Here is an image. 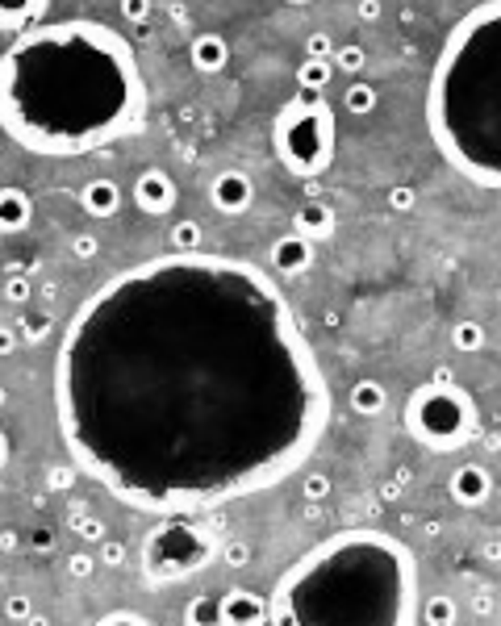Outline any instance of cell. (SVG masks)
<instances>
[{
  "label": "cell",
  "instance_id": "cell-38",
  "mask_svg": "<svg viewBox=\"0 0 501 626\" xmlns=\"http://www.w3.org/2000/svg\"><path fill=\"white\" fill-rule=\"evenodd\" d=\"M381 0H360V5H355V17H360V22H381Z\"/></svg>",
  "mask_w": 501,
  "mask_h": 626
},
{
  "label": "cell",
  "instance_id": "cell-35",
  "mask_svg": "<svg viewBox=\"0 0 501 626\" xmlns=\"http://www.w3.org/2000/svg\"><path fill=\"white\" fill-rule=\"evenodd\" d=\"M71 480H76V468H67V464L46 468V488H55V493H63V488H71Z\"/></svg>",
  "mask_w": 501,
  "mask_h": 626
},
{
  "label": "cell",
  "instance_id": "cell-5",
  "mask_svg": "<svg viewBox=\"0 0 501 626\" xmlns=\"http://www.w3.org/2000/svg\"><path fill=\"white\" fill-rule=\"evenodd\" d=\"M272 151L280 167L297 180H314L335 159V113L322 100V92H297L288 105L276 113Z\"/></svg>",
  "mask_w": 501,
  "mask_h": 626
},
{
  "label": "cell",
  "instance_id": "cell-3",
  "mask_svg": "<svg viewBox=\"0 0 501 626\" xmlns=\"http://www.w3.org/2000/svg\"><path fill=\"white\" fill-rule=\"evenodd\" d=\"M276 626L418 622L414 551L381 530H347L288 568L272 593Z\"/></svg>",
  "mask_w": 501,
  "mask_h": 626
},
{
  "label": "cell",
  "instance_id": "cell-20",
  "mask_svg": "<svg viewBox=\"0 0 501 626\" xmlns=\"http://www.w3.org/2000/svg\"><path fill=\"white\" fill-rule=\"evenodd\" d=\"M418 618H422L426 626H451L459 618V610H456V602L447 593H435L430 602H422V610H418Z\"/></svg>",
  "mask_w": 501,
  "mask_h": 626
},
{
  "label": "cell",
  "instance_id": "cell-43",
  "mask_svg": "<svg viewBox=\"0 0 501 626\" xmlns=\"http://www.w3.org/2000/svg\"><path fill=\"white\" fill-rule=\"evenodd\" d=\"M17 530H0V551H17Z\"/></svg>",
  "mask_w": 501,
  "mask_h": 626
},
{
  "label": "cell",
  "instance_id": "cell-19",
  "mask_svg": "<svg viewBox=\"0 0 501 626\" xmlns=\"http://www.w3.org/2000/svg\"><path fill=\"white\" fill-rule=\"evenodd\" d=\"M330 80H335V63L330 59H306V63L297 67V84L306 88V92H326Z\"/></svg>",
  "mask_w": 501,
  "mask_h": 626
},
{
  "label": "cell",
  "instance_id": "cell-18",
  "mask_svg": "<svg viewBox=\"0 0 501 626\" xmlns=\"http://www.w3.org/2000/svg\"><path fill=\"white\" fill-rule=\"evenodd\" d=\"M351 410L360 413V418H376V413L389 405V389H384L381 380H360L355 389H351Z\"/></svg>",
  "mask_w": 501,
  "mask_h": 626
},
{
  "label": "cell",
  "instance_id": "cell-22",
  "mask_svg": "<svg viewBox=\"0 0 501 626\" xmlns=\"http://www.w3.org/2000/svg\"><path fill=\"white\" fill-rule=\"evenodd\" d=\"M343 109H347V113H355V118H364V113H372V109H376V88L372 84H351L347 92H343Z\"/></svg>",
  "mask_w": 501,
  "mask_h": 626
},
{
  "label": "cell",
  "instance_id": "cell-15",
  "mask_svg": "<svg viewBox=\"0 0 501 626\" xmlns=\"http://www.w3.org/2000/svg\"><path fill=\"white\" fill-rule=\"evenodd\" d=\"M51 0H0V33H25L46 13Z\"/></svg>",
  "mask_w": 501,
  "mask_h": 626
},
{
  "label": "cell",
  "instance_id": "cell-32",
  "mask_svg": "<svg viewBox=\"0 0 501 626\" xmlns=\"http://www.w3.org/2000/svg\"><path fill=\"white\" fill-rule=\"evenodd\" d=\"M100 564H97V555H88V551H76V555H67V573L76 576V581H88V576L97 573Z\"/></svg>",
  "mask_w": 501,
  "mask_h": 626
},
{
  "label": "cell",
  "instance_id": "cell-40",
  "mask_svg": "<svg viewBox=\"0 0 501 626\" xmlns=\"http://www.w3.org/2000/svg\"><path fill=\"white\" fill-rule=\"evenodd\" d=\"M13 351H17V330L0 326V356H13Z\"/></svg>",
  "mask_w": 501,
  "mask_h": 626
},
{
  "label": "cell",
  "instance_id": "cell-17",
  "mask_svg": "<svg viewBox=\"0 0 501 626\" xmlns=\"http://www.w3.org/2000/svg\"><path fill=\"white\" fill-rule=\"evenodd\" d=\"M293 230H301L306 238H326L335 230V213L326 201H301V209L293 213Z\"/></svg>",
  "mask_w": 501,
  "mask_h": 626
},
{
  "label": "cell",
  "instance_id": "cell-2",
  "mask_svg": "<svg viewBox=\"0 0 501 626\" xmlns=\"http://www.w3.org/2000/svg\"><path fill=\"white\" fill-rule=\"evenodd\" d=\"M130 43L97 22L30 25L0 54V130L33 155H88L147 126Z\"/></svg>",
  "mask_w": 501,
  "mask_h": 626
},
{
  "label": "cell",
  "instance_id": "cell-47",
  "mask_svg": "<svg viewBox=\"0 0 501 626\" xmlns=\"http://www.w3.org/2000/svg\"><path fill=\"white\" fill-rule=\"evenodd\" d=\"M497 305H501V292H497Z\"/></svg>",
  "mask_w": 501,
  "mask_h": 626
},
{
  "label": "cell",
  "instance_id": "cell-9",
  "mask_svg": "<svg viewBox=\"0 0 501 626\" xmlns=\"http://www.w3.org/2000/svg\"><path fill=\"white\" fill-rule=\"evenodd\" d=\"M175 201H180V188H175V180L164 172V167L138 172V180H134V205H138L142 213L164 217L175 209Z\"/></svg>",
  "mask_w": 501,
  "mask_h": 626
},
{
  "label": "cell",
  "instance_id": "cell-8",
  "mask_svg": "<svg viewBox=\"0 0 501 626\" xmlns=\"http://www.w3.org/2000/svg\"><path fill=\"white\" fill-rule=\"evenodd\" d=\"M250 201H255V180L242 167H226V172H218L209 180V205L218 213L239 217L250 209Z\"/></svg>",
  "mask_w": 501,
  "mask_h": 626
},
{
  "label": "cell",
  "instance_id": "cell-33",
  "mask_svg": "<svg viewBox=\"0 0 501 626\" xmlns=\"http://www.w3.org/2000/svg\"><path fill=\"white\" fill-rule=\"evenodd\" d=\"M71 535H80L84 543H100L109 530H105V522H100V518H76V522H71Z\"/></svg>",
  "mask_w": 501,
  "mask_h": 626
},
{
  "label": "cell",
  "instance_id": "cell-24",
  "mask_svg": "<svg viewBox=\"0 0 501 626\" xmlns=\"http://www.w3.org/2000/svg\"><path fill=\"white\" fill-rule=\"evenodd\" d=\"M335 71H347V76H355L360 67H368V51H364L360 43H347V46H335Z\"/></svg>",
  "mask_w": 501,
  "mask_h": 626
},
{
  "label": "cell",
  "instance_id": "cell-37",
  "mask_svg": "<svg viewBox=\"0 0 501 626\" xmlns=\"http://www.w3.org/2000/svg\"><path fill=\"white\" fill-rule=\"evenodd\" d=\"M151 0H121V17H126V22H134V25H142L147 22V17H151Z\"/></svg>",
  "mask_w": 501,
  "mask_h": 626
},
{
  "label": "cell",
  "instance_id": "cell-46",
  "mask_svg": "<svg viewBox=\"0 0 501 626\" xmlns=\"http://www.w3.org/2000/svg\"><path fill=\"white\" fill-rule=\"evenodd\" d=\"M5 401H9V389H0V405H5Z\"/></svg>",
  "mask_w": 501,
  "mask_h": 626
},
{
  "label": "cell",
  "instance_id": "cell-6",
  "mask_svg": "<svg viewBox=\"0 0 501 626\" xmlns=\"http://www.w3.org/2000/svg\"><path fill=\"white\" fill-rule=\"evenodd\" d=\"M477 401L456 380H426L405 401V434L426 451H456L477 439Z\"/></svg>",
  "mask_w": 501,
  "mask_h": 626
},
{
  "label": "cell",
  "instance_id": "cell-21",
  "mask_svg": "<svg viewBox=\"0 0 501 626\" xmlns=\"http://www.w3.org/2000/svg\"><path fill=\"white\" fill-rule=\"evenodd\" d=\"M167 242H172V251H180V255H188V251H201V222H193V217L175 222V226L167 230Z\"/></svg>",
  "mask_w": 501,
  "mask_h": 626
},
{
  "label": "cell",
  "instance_id": "cell-45",
  "mask_svg": "<svg viewBox=\"0 0 501 626\" xmlns=\"http://www.w3.org/2000/svg\"><path fill=\"white\" fill-rule=\"evenodd\" d=\"M284 5H314V0H284Z\"/></svg>",
  "mask_w": 501,
  "mask_h": 626
},
{
  "label": "cell",
  "instance_id": "cell-27",
  "mask_svg": "<svg viewBox=\"0 0 501 626\" xmlns=\"http://www.w3.org/2000/svg\"><path fill=\"white\" fill-rule=\"evenodd\" d=\"M97 547H100V555H97L100 568H121V564H126V555H130V551H126V543H121V539H109V535H105V539H100Z\"/></svg>",
  "mask_w": 501,
  "mask_h": 626
},
{
  "label": "cell",
  "instance_id": "cell-4",
  "mask_svg": "<svg viewBox=\"0 0 501 626\" xmlns=\"http://www.w3.org/2000/svg\"><path fill=\"white\" fill-rule=\"evenodd\" d=\"M426 130L459 175L501 188V0L451 25L426 84Z\"/></svg>",
  "mask_w": 501,
  "mask_h": 626
},
{
  "label": "cell",
  "instance_id": "cell-36",
  "mask_svg": "<svg viewBox=\"0 0 501 626\" xmlns=\"http://www.w3.org/2000/svg\"><path fill=\"white\" fill-rule=\"evenodd\" d=\"M414 201H418V193L410 188V184H397V188H389V205L397 209V213H410V209H414Z\"/></svg>",
  "mask_w": 501,
  "mask_h": 626
},
{
  "label": "cell",
  "instance_id": "cell-29",
  "mask_svg": "<svg viewBox=\"0 0 501 626\" xmlns=\"http://www.w3.org/2000/svg\"><path fill=\"white\" fill-rule=\"evenodd\" d=\"M222 564H226V568H247L250 564V543L247 539H226L222 543Z\"/></svg>",
  "mask_w": 501,
  "mask_h": 626
},
{
  "label": "cell",
  "instance_id": "cell-31",
  "mask_svg": "<svg viewBox=\"0 0 501 626\" xmlns=\"http://www.w3.org/2000/svg\"><path fill=\"white\" fill-rule=\"evenodd\" d=\"M100 255V238L97 234H76L71 238V260L88 263V260H97Z\"/></svg>",
  "mask_w": 501,
  "mask_h": 626
},
{
  "label": "cell",
  "instance_id": "cell-10",
  "mask_svg": "<svg viewBox=\"0 0 501 626\" xmlns=\"http://www.w3.org/2000/svg\"><path fill=\"white\" fill-rule=\"evenodd\" d=\"M218 622L222 626H263L272 622V597H260L250 589H230L218 597Z\"/></svg>",
  "mask_w": 501,
  "mask_h": 626
},
{
  "label": "cell",
  "instance_id": "cell-26",
  "mask_svg": "<svg viewBox=\"0 0 501 626\" xmlns=\"http://www.w3.org/2000/svg\"><path fill=\"white\" fill-rule=\"evenodd\" d=\"M330 497V476L326 472H306L301 476V501H326Z\"/></svg>",
  "mask_w": 501,
  "mask_h": 626
},
{
  "label": "cell",
  "instance_id": "cell-16",
  "mask_svg": "<svg viewBox=\"0 0 501 626\" xmlns=\"http://www.w3.org/2000/svg\"><path fill=\"white\" fill-rule=\"evenodd\" d=\"M33 217V201L22 188H0V234H22Z\"/></svg>",
  "mask_w": 501,
  "mask_h": 626
},
{
  "label": "cell",
  "instance_id": "cell-28",
  "mask_svg": "<svg viewBox=\"0 0 501 626\" xmlns=\"http://www.w3.org/2000/svg\"><path fill=\"white\" fill-rule=\"evenodd\" d=\"M0 292H5V301L22 305V301H30V297H33V284L25 280L22 271H13V276H5V284H0Z\"/></svg>",
  "mask_w": 501,
  "mask_h": 626
},
{
  "label": "cell",
  "instance_id": "cell-39",
  "mask_svg": "<svg viewBox=\"0 0 501 626\" xmlns=\"http://www.w3.org/2000/svg\"><path fill=\"white\" fill-rule=\"evenodd\" d=\"M100 622H105V626H113V622H147V618H142L138 614V610H113V614H100Z\"/></svg>",
  "mask_w": 501,
  "mask_h": 626
},
{
  "label": "cell",
  "instance_id": "cell-30",
  "mask_svg": "<svg viewBox=\"0 0 501 626\" xmlns=\"http://www.w3.org/2000/svg\"><path fill=\"white\" fill-rule=\"evenodd\" d=\"M5 618H13V622H38V610H33L30 597L13 593L9 602H5Z\"/></svg>",
  "mask_w": 501,
  "mask_h": 626
},
{
  "label": "cell",
  "instance_id": "cell-42",
  "mask_svg": "<svg viewBox=\"0 0 501 626\" xmlns=\"http://www.w3.org/2000/svg\"><path fill=\"white\" fill-rule=\"evenodd\" d=\"M33 547L51 551V547H55V535H51V530H33Z\"/></svg>",
  "mask_w": 501,
  "mask_h": 626
},
{
  "label": "cell",
  "instance_id": "cell-14",
  "mask_svg": "<svg viewBox=\"0 0 501 626\" xmlns=\"http://www.w3.org/2000/svg\"><path fill=\"white\" fill-rule=\"evenodd\" d=\"M80 205H84V213L92 217H113L121 209V188L118 180H109V175H97V180L84 184V193H80Z\"/></svg>",
  "mask_w": 501,
  "mask_h": 626
},
{
  "label": "cell",
  "instance_id": "cell-12",
  "mask_svg": "<svg viewBox=\"0 0 501 626\" xmlns=\"http://www.w3.org/2000/svg\"><path fill=\"white\" fill-rule=\"evenodd\" d=\"M268 263H272L280 276H301V271H309V263H314V238H306L301 230L280 234L272 247H268Z\"/></svg>",
  "mask_w": 501,
  "mask_h": 626
},
{
  "label": "cell",
  "instance_id": "cell-13",
  "mask_svg": "<svg viewBox=\"0 0 501 626\" xmlns=\"http://www.w3.org/2000/svg\"><path fill=\"white\" fill-rule=\"evenodd\" d=\"M188 59L201 76H218L222 67L230 63V43L222 33H196L193 46H188Z\"/></svg>",
  "mask_w": 501,
  "mask_h": 626
},
{
  "label": "cell",
  "instance_id": "cell-11",
  "mask_svg": "<svg viewBox=\"0 0 501 626\" xmlns=\"http://www.w3.org/2000/svg\"><path fill=\"white\" fill-rule=\"evenodd\" d=\"M447 493H451V501L464 509H477L485 506L493 497V476L485 464H459L456 472H451V480H447Z\"/></svg>",
  "mask_w": 501,
  "mask_h": 626
},
{
  "label": "cell",
  "instance_id": "cell-23",
  "mask_svg": "<svg viewBox=\"0 0 501 626\" xmlns=\"http://www.w3.org/2000/svg\"><path fill=\"white\" fill-rule=\"evenodd\" d=\"M451 346H456V351H480V346H485V326L480 322H456L451 326Z\"/></svg>",
  "mask_w": 501,
  "mask_h": 626
},
{
  "label": "cell",
  "instance_id": "cell-7",
  "mask_svg": "<svg viewBox=\"0 0 501 626\" xmlns=\"http://www.w3.org/2000/svg\"><path fill=\"white\" fill-rule=\"evenodd\" d=\"M218 555L222 543L205 522H193V514H164L142 543V576L147 584H175L205 573Z\"/></svg>",
  "mask_w": 501,
  "mask_h": 626
},
{
  "label": "cell",
  "instance_id": "cell-44",
  "mask_svg": "<svg viewBox=\"0 0 501 626\" xmlns=\"http://www.w3.org/2000/svg\"><path fill=\"white\" fill-rule=\"evenodd\" d=\"M5 464H9V439H5V431H0V472H5Z\"/></svg>",
  "mask_w": 501,
  "mask_h": 626
},
{
  "label": "cell",
  "instance_id": "cell-41",
  "mask_svg": "<svg viewBox=\"0 0 501 626\" xmlns=\"http://www.w3.org/2000/svg\"><path fill=\"white\" fill-rule=\"evenodd\" d=\"M51 326V318H38V322H25V335L22 338H30V343H38L43 338V330Z\"/></svg>",
  "mask_w": 501,
  "mask_h": 626
},
{
  "label": "cell",
  "instance_id": "cell-34",
  "mask_svg": "<svg viewBox=\"0 0 501 626\" xmlns=\"http://www.w3.org/2000/svg\"><path fill=\"white\" fill-rule=\"evenodd\" d=\"M306 59H335V38H330V33H309Z\"/></svg>",
  "mask_w": 501,
  "mask_h": 626
},
{
  "label": "cell",
  "instance_id": "cell-25",
  "mask_svg": "<svg viewBox=\"0 0 501 626\" xmlns=\"http://www.w3.org/2000/svg\"><path fill=\"white\" fill-rule=\"evenodd\" d=\"M184 622H218V597H193L184 610Z\"/></svg>",
  "mask_w": 501,
  "mask_h": 626
},
{
  "label": "cell",
  "instance_id": "cell-1",
  "mask_svg": "<svg viewBox=\"0 0 501 626\" xmlns=\"http://www.w3.org/2000/svg\"><path fill=\"white\" fill-rule=\"evenodd\" d=\"M71 464L142 514L280 485L330 422L326 376L260 268L172 251L80 305L55 359Z\"/></svg>",
  "mask_w": 501,
  "mask_h": 626
}]
</instances>
